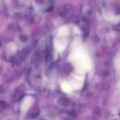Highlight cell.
I'll return each instance as SVG.
<instances>
[{"instance_id": "6da1fadb", "label": "cell", "mask_w": 120, "mask_h": 120, "mask_svg": "<svg viewBox=\"0 0 120 120\" xmlns=\"http://www.w3.org/2000/svg\"><path fill=\"white\" fill-rule=\"evenodd\" d=\"M75 66L77 72L83 73L90 70L91 62L90 57L80 47H77L69 56Z\"/></svg>"}, {"instance_id": "7a4b0ae2", "label": "cell", "mask_w": 120, "mask_h": 120, "mask_svg": "<svg viewBox=\"0 0 120 120\" xmlns=\"http://www.w3.org/2000/svg\"><path fill=\"white\" fill-rule=\"evenodd\" d=\"M34 101V99L33 97L31 96H27L23 100L21 106V110L22 112L26 111L31 105L33 102Z\"/></svg>"}, {"instance_id": "3957f363", "label": "cell", "mask_w": 120, "mask_h": 120, "mask_svg": "<svg viewBox=\"0 0 120 120\" xmlns=\"http://www.w3.org/2000/svg\"><path fill=\"white\" fill-rule=\"evenodd\" d=\"M69 32V29L68 27L64 26L61 27L59 30L58 31V35L61 36H66L68 34Z\"/></svg>"}, {"instance_id": "277c9868", "label": "cell", "mask_w": 120, "mask_h": 120, "mask_svg": "<svg viewBox=\"0 0 120 120\" xmlns=\"http://www.w3.org/2000/svg\"><path fill=\"white\" fill-rule=\"evenodd\" d=\"M66 44L64 43H62L59 41H57L55 42V47L56 49L60 52L64 50L66 47Z\"/></svg>"}, {"instance_id": "5b68a950", "label": "cell", "mask_w": 120, "mask_h": 120, "mask_svg": "<svg viewBox=\"0 0 120 120\" xmlns=\"http://www.w3.org/2000/svg\"><path fill=\"white\" fill-rule=\"evenodd\" d=\"M62 90L65 92H69L72 90L71 86L68 83L64 82L61 85Z\"/></svg>"}, {"instance_id": "8992f818", "label": "cell", "mask_w": 120, "mask_h": 120, "mask_svg": "<svg viewBox=\"0 0 120 120\" xmlns=\"http://www.w3.org/2000/svg\"><path fill=\"white\" fill-rule=\"evenodd\" d=\"M116 67L118 70L120 71V55L117 57L116 60Z\"/></svg>"}, {"instance_id": "52a82bcc", "label": "cell", "mask_w": 120, "mask_h": 120, "mask_svg": "<svg viewBox=\"0 0 120 120\" xmlns=\"http://www.w3.org/2000/svg\"><path fill=\"white\" fill-rule=\"evenodd\" d=\"M74 31L76 33H80V30L77 27H75L74 28Z\"/></svg>"}, {"instance_id": "ba28073f", "label": "cell", "mask_w": 120, "mask_h": 120, "mask_svg": "<svg viewBox=\"0 0 120 120\" xmlns=\"http://www.w3.org/2000/svg\"><path fill=\"white\" fill-rule=\"evenodd\" d=\"M118 87H119V89L120 90V82L119 83V84H118Z\"/></svg>"}]
</instances>
